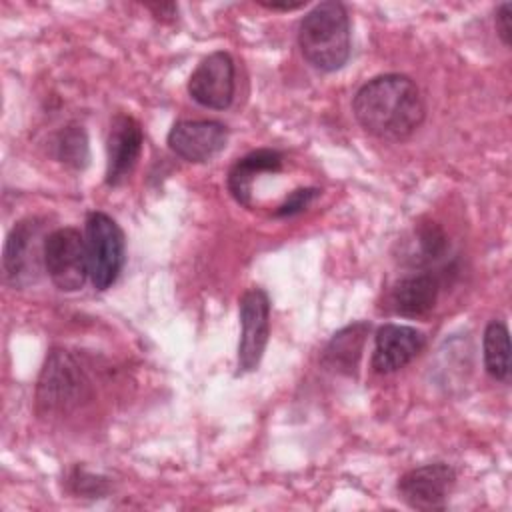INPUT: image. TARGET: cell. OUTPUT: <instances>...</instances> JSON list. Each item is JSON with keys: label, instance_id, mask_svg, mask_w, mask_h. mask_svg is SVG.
I'll return each mask as SVG.
<instances>
[{"label": "cell", "instance_id": "52a82bcc", "mask_svg": "<svg viewBox=\"0 0 512 512\" xmlns=\"http://www.w3.org/2000/svg\"><path fill=\"white\" fill-rule=\"evenodd\" d=\"M270 336V298L262 288H248L240 298V340L236 376L254 372Z\"/></svg>", "mask_w": 512, "mask_h": 512}, {"label": "cell", "instance_id": "8fae6325", "mask_svg": "<svg viewBox=\"0 0 512 512\" xmlns=\"http://www.w3.org/2000/svg\"><path fill=\"white\" fill-rule=\"evenodd\" d=\"M144 144V134L136 118L116 114L106 138V184L120 186L134 170Z\"/></svg>", "mask_w": 512, "mask_h": 512}, {"label": "cell", "instance_id": "ba28073f", "mask_svg": "<svg viewBox=\"0 0 512 512\" xmlns=\"http://www.w3.org/2000/svg\"><path fill=\"white\" fill-rule=\"evenodd\" d=\"M234 90V60L224 50H216L202 58L188 78V94L204 108L226 110L234 100Z\"/></svg>", "mask_w": 512, "mask_h": 512}, {"label": "cell", "instance_id": "9a60e30c", "mask_svg": "<svg viewBox=\"0 0 512 512\" xmlns=\"http://www.w3.org/2000/svg\"><path fill=\"white\" fill-rule=\"evenodd\" d=\"M370 332L368 322H354L338 330L322 352V364L338 374L352 376L358 368V360L364 350L366 336Z\"/></svg>", "mask_w": 512, "mask_h": 512}, {"label": "cell", "instance_id": "4fadbf2b", "mask_svg": "<svg viewBox=\"0 0 512 512\" xmlns=\"http://www.w3.org/2000/svg\"><path fill=\"white\" fill-rule=\"evenodd\" d=\"M440 292L438 278L428 272H418L400 278L390 292V306L404 318H422L436 306Z\"/></svg>", "mask_w": 512, "mask_h": 512}, {"label": "cell", "instance_id": "e0dca14e", "mask_svg": "<svg viewBox=\"0 0 512 512\" xmlns=\"http://www.w3.org/2000/svg\"><path fill=\"white\" fill-rule=\"evenodd\" d=\"M54 154L62 164L74 170L86 168L90 154H88V136L84 128L78 124H70L62 128L54 138Z\"/></svg>", "mask_w": 512, "mask_h": 512}, {"label": "cell", "instance_id": "7402d4cb", "mask_svg": "<svg viewBox=\"0 0 512 512\" xmlns=\"http://www.w3.org/2000/svg\"><path fill=\"white\" fill-rule=\"evenodd\" d=\"M260 6L268 8V10H296V8H302L306 6V2H260Z\"/></svg>", "mask_w": 512, "mask_h": 512}, {"label": "cell", "instance_id": "277c9868", "mask_svg": "<svg viewBox=\"0 0 512 512\" xmlns=\"http://www.w3.org/2000/svg\"><path fill=\"white\" fill-rule=\"evenodd\" d=\"M46 224L42 218L30 216L18 220L6 236L2 268L4 278L14 288H26L40 280L44 268Z\"/></svg>", "mask_w": 512, "mask_h": 512}, {"label": "cell", "instance_id": "44dd1931", "mask_svg": "<svg viewBox=\"0 0 512 512\" xmlns=\"http://www.w3.org/2000/svg\"><path fill=\"white\" fill-rule=\"evenodd\" d=\"M146 8L160 20H174L178 14V6L174 2H156V4H146Z\"/></svg>", "mask_w": 512, "mask_h": 512}, {"label": "cell", "instance_id": "7a4b0ae2", "mask_svg": "<svg viewBox=\"0 0 512 512\" xmlns=\"http://www.w3.org/2000/svg\"><path fill=\"white\" fill-rule=\"evenodd\" d=\"M298 46L310 66L320 72L340 70L352 50L350 16L342 2L316 4L300 22Z\"/></svg>", "mask_w": 512, "mask_h": 512}, {"label": "cell", "instance_id": "d6986e66", "mask_svg": "<svg viewBox=\"0 0 512 512\" xmlns=\"http://www.w3.org/2000/svg\"><path fill=\"white\" fill-rule=\"evenodd\" d=\"M318 196V188H298L294 190L276 210H274V216H280V218H286V216H294L302 210H306V206Z\"/></svg>", "mask_w": 512, "mask_h": 512}, {"label": "cell", "instance_id": "5bb4252c", "mask_svg": "<svg viewBox=\"0 0 512 512\" xmlns=\"http://www.w3.org/2000/svg\"><path fill=\"white\" fill-rule=\"evenodd\" d=\"M282 160L284 156L272 148H260L238 158L228 172V192L232 198L238 204L250 208L254 178L264 172H278L282 168Z\"/></svg>", "mask_w": 512, "mask_h": 512}, {"label": "cell", "instance_id": "2e32d148", "mask_svg": "<svg viewBox=\"0 0 512 512\" xmlns=\"http://www.w3.org/2000/svg\"><path fill=\"white\" fill-rule=\"evenodd\" d=\"M484 350V368L486 372L500 382L510 378V334L508 326L502 320H492L482 338Z\"/></svg>", "mask_w": 512, "mask_h": 512}, {"label": "cell", "instance_id": "5b68a950", "mask_svg": "<svg viewBox=\"0 0 512 512\" xmlns=\"http://www.w3.org/2000/svg\"><path fill=\"white\" fill-rule=\"evenodd\" d=\"M90 282L96 290L110 288L124 266V232L104 212H90L84 228Z\"/></svg>", "mask_w": 512, "mask_h": 512}, {"label": "cell", "instance_id": "3957f363", "mask_svg": "<svg viewBox=\"0 0 512 512\" xmlns=\"http://www.w3.org/2000/svg\"><path fill=\"white\" fill-rule=\"evenodd\" d=\"M90 382L78 360L66 350H52L36 386L40 414H66L86 400Z\"/></svg>", "mask_w": 512, "mask_h": 512}, {"label": "cell", "instance_id": "ffe728a7", "mask_svg": "<svg viewBox=\"0 0 512 512\" xmlns=\"http://www.w3.org/2000/svg\"><path fill=\"white\" fill-rule=\"evenodd\" d=\"M494 24H496V32H498L500 40L504 42V46H510V42H512V4L510 2H502L496 8Z\"/></svg>", "mask_w": 512, "mask_h": 512}, {"label": "cell", "instance_id": "7c38bea8", "mask_svg": "<svg viewBox=\"0 0 512 512\" xmlns=\"http://www.w3.org/2000/svg\"><path fill=\"white\" fill-rule=\"evenodd\" d=\"M426 346V336L404 324H384L376 330L372 368L378 374H392L410 364Z\"/></svg>", "mask_w": 512, "mask_h": 512}, {"label": "cell", "instance_id": "8992f818", "mask_svg": "<svg viewBox=\"0 0 512 512\" xmlns=\"http://www.w3.org/2000/svg\"><path fill=\"white\" fill-rule=\"evenodd\" d=\"M44 268L52 284L62 292L80 290L88 274L86 242L80 230L64 226L48 232L44 246Z\"/></svg>", "mask_w": 512, "mask_h": 512}, {"label": "cell", "instance_id": "30bf717a", "mask_svg": "<svg viewBox=\"0 0 512 512\" xmlns=\"http://www.w3.org/2000/svg\"><path fill=\"white\" fill-rule=\"evenodd\" d=\"M166 142L186 162H208L226 148L228 128L218 120H178Z\"/></svg>", "mask_w": 512, "mask_h": 512}, {"label": "cell", "instance_id": "6da1fadb", "mask_svg": "<svg viewBox=\"0 0 512 512\" xmlns=\"http://www.w3.org/2000/svg\"><path fill=\"white\" fill-rule=\"evenodd\" d=\"M352 112L358 124L374 138L402 142L424 122L426 104L412 78L380 74L358 88Z\"/></svg>", "mask_w": 512, "mask_h": 512}, {"label": "cell", "instance_id": "ac0fdd59", "mask_svg": "<svg viewBox=\"0 0 512 512\" xmlns=\"http://www.w3.org/2000/svg\"><path fill=\"white\" fill-rule=\"evenodd\" d=\"M446 248L448 238L444 230L434 222H426L414 230V240L408 250V256L412 264H428L442 258Z\"/></svg>", "mask_w": 512, "mask_h": 512}, {"label": "cell", "instance_id": "9c48e42d", "mask_svg": "<svg viewBox=\"0 0 512 512\" xmlns=\"http://www.w3.org/2000/svg\"><path fill=\"white\" fill-rule=\"evenodd\" d=\"M456 482V472L444 462L408 470L398 480V496L414 510H442Z\"/></svg>", "mask_w": 512, "mask_h": 512}]
</instances>
